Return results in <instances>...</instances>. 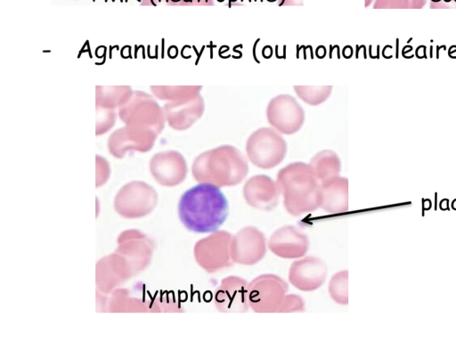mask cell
Returning a JSON list of instances; mask_svg holds the SVG:
<instances>
[{
	"label": "cell",
	"mask_w": 456,
	"mask_h": 342,
	"mask_svg": "<svg viewBox=\"0 0 456 342\" xmlns=\"http://www.w3.org/2000/svg\"><path fill=\"white\" fill-rule=\"evenodd\" d=\"M229 206L220 188L208 183L185 191L178 203V216L188 230L206 233L213 232L224 223Z\"/></svg>",
	"instance_id": "6da1fadb"
},
{
	"label": "cell",
	"mask_w": 456,
	"mask_h": 342,
	"mask_svg": "<svg viewBox=\"0 0 456 342\" xmlns=\"http://www.w3.org/2000/svg\"><path fill=\"white\" fill-rule=\"evenodd\" d=\"M276 182L290 215L297 216L320 208V182L310 164L297 161L285 166Z\"/></svg>",
	"instance_id": "7a4b0ae2"
},
{
	"label": "cell",
	"mask_w": 456,
	"mask_h": 342,
	"mask_svg": "<svg viewBox=\"0 0 456 342\" xmlns=\"http://www.w3.org/2000/svg\"><path fill=\"white\" fill-rule=\"evenodd\" d=\"M248 173L246 157L236 147L224 144L199 155L192 165V174L200 183L218 187L234 186Z\"/></svg>",
	"instance_id": "3957f363"
},
{
	"label": "cell",
	"mask_w": 456,
	"mask_h": 342,
	"mask_svg": "<svg viewBox=\"0 0 456 342\" xmlns=\"http://www.w3.org/2000/svg\"><path fill=\"white\" fill-rule=\"evenodd\" d=\"M280 132L273 127H260L246 142V154L256 167L270 169L280 165L286 157L288 145Z\"/></svg>",
	"instance_id": "277c9868"
},
{
	"label": "cell",
	"mask_w": 456,
	"mask_h": 342,
	"mask_svg": "<svg viewBox=\"0 0 456 342\" xmlns=\"http://www.w3.org/2000/svg\"><path fill=\"white\" fill-rule=\"evenodd\" d=\"M287 291L288 284L280 276L261 274L248 282L249 307L256 313H278Z\"/></svg>",
	"instance_id": "5b68a950"
},
{
	"label": "cell",
	"mask_w": 456,
	"mask_h": 342,
	"mask_svg": "<svg viewBox=\"0 0 456 342\" xmlns=\"http://www.w3.org/2000/svg\"><path fill=\"white\" fill-rule=\"evenodd\" d=\"M266 118L272 127L282 134L290 135L303 126L305 110L294 96L282 94L270 100Z\"/></svg>",
	"instance_id": "8992f818"
},
{
	"label": "cell",
	"mask_w": 456,
	"mask_h": 342,
	"mask_svg": "<svg viewBox=\"0 0 456 342\" xmlns=\"http://www.w3.org/2000/svg\"><path fill=\"white\" fill-rule=\"evenodd\" d=\"M232 235L220 230L199 240L194 255L198 264L209 273H215L232 265L230 245Z\"/></svg>",
	"instance_id": "52a82bcc"
},
{
	"label": "cell",
	"mask_w": 456,
	"mask_h": 342,
	"mask_svg": "<svg viewBox=\"0 0 456 342\" xmlns=\"http://www.w3.org/2000/svg\"><path fill=\"white\" fill-rule=\"evenodd\" d=\"M231 257L233 263L252 265L263 259L266 253V239L255 226H246L231 239Z\"/></svg>",
	"instance_id": "ba28073f"
},
{
	"label": "cell",
	"mask_w": 456,
	"mask_h": 342,
	"mask_svg": "<svg viewBox=\"0 0 456 342\" xmlns=\"http://www.w3.org/2000/svg\"><path fill=\"white\" fill-rule=\"evenodd\" d=\"M327 265L321 258L308 256L294 261L289 271L291 285L302 291H314L325 281Z\"/></svg>",
	"instance_id": "9c48e42d"
},
{
	"label": "cell",
	"mask_w": 456,
	"mask_h": 342,
	"mask_svg": "<svg viewBox=\"0 0 456 342\" xmlns=\"http://www.w3.org/2000/svg\"><path fill=\"white\" fill-rule=\"evenodd\" d=\"M248 283L241 277L231 275L222 280L216 290L214 302L223 313H244L249 308Z\"/></svg>",
	"instance_id": "30bf717a"
},
{
	"label": "cell",
	"mask_w": 456,
	"mask_h": 342,
	"mask_svg": "<svg viewBox=\"0 0 456 342\" xmlns=\"http://www.w3.org/2000/svg\"><path fill=\"white\" fill-rule=\"evenodd\" d=\"M242 192L250 207L267 211L277 207L281 195L277 182L266 175H256L248 178Z\"/></svg>",
	"instance_id": "8fae6325"
},
{
	"label": "cell",
	"mask_w": 456,
	"mask_h": 342,
	"mask_svg": "<svg viewBox=\"0 0 456 342\" xmlns=\"http://www.w3.org/2000/svg\"><path fill=\"white\" fill-rule=\"evenodd\" d=\"M269 249L277 256L292 259L305 255L309 248L306 234L293 225H285L276 230L268 240Z\"/></svg>",
	"instance_id": "7c38bea8"
},
{
	"label": "cell",
	"mask_w": 456,
	"mask_h": 342,
	"mask_svg": "<svg viewBox=\"0 0 456 342\" xmlns=\"http://www.w3.org/2000/svg\"><path fill=\"white\" fill-rule=\"evenodd\" d=\"M320 208L330 214L348 210V180L336 176L320 183Z\"/></svg>",
	"instance_id": "4fadbf2b"
},
{
	"label": "cell",
	"mask_w": 456,
	"mask_h": 342,
	"mask_svg": "<svg viewBox=\"0 0 456 342\" xmlns=\"http://www.w3.org/2000/svg\"><path fill=\"white\" fill-rule=\"evenodd\" d=\"M320 183L339 175L341 162L338 155L331 150L317 152L309 163Z\"/></svg>",
	"instance_id": "5bb4252c"
},
{
	"label": "cell",
	"mask_w": 456,
	"mask_h": 342,
	"mask_svg": "<svg viewBox=\"0 0 456 342\" xmlns=\"http://www.w3.org/2000/svg\"><path fill=\"white\" fill-rule=\"evenodd\" d=\"M332 86H294L297 95L305 103L316 106L330 96Z\"/></svg>",
	"instance_id": "9a60e30c"
},
{
	"label": "cell",
	"mask_w": 456,
	"mask_h": 342,
	"mask_svg": "<svg viewBox=\"0 0 456 342\" xmlns=\"http://www.w3.org/2000/svg\"><path fill=\"white\" fill-rule=\"evenodd\" d=\"M330 297L338 304H348V272L346 270L336 273L329 282Z\"/></svg>",
	"instance_id": "2e32d148"
},
{
	"label": "cell",
	"mask_w": 456,
	"mask_h": 342,
	"mask_svg": "<svg viewBox=\"0 0 456 342\" xmlns=\"http://www.w3.org/2000/svg\"><path fill=\"white\" fill-rule=\"evenodd\" d=\"M305 311L303 298L295 294H286L278 313H300Z\"/></svg>",
	"instance_id": "e0dca14e"
},
{
	"label": "cell",
	"mask_w": 456,
	"mask_h": 342,
	"mask_svg": "<svg viewBox=\"0 0 456 342\" xmlns=\"http://www.w3.org/2000/svg\"><path fill=\"white\" fill-rule=\"evenodd\" d=\"M374 9L385 8H410L409 0H376L373 4Z\"/></svg>",
	"instance_id": "ac0fdd59"
},
{
	"label": "cell",
	"mask_w": 456,
	"mask_h": 342,
	"mask_svg": "<svg viewBox=\"0 0 456 342\" xmlns=\"http://www.w3.org/2000/svg\"><path fill=\"white\" fill-rule=\"evenodd\" d=\"M431 9H456V0H430Z\"/></svg>",
	"instance_id": "d6986e66"
},
{
	"label": "cell",
	"mask_w": 456,
	"mask_h": 342,
	"mask_svg": "<svg viewBox=\"0 0 456 342\" xmlns=\"http://www.w3.org/2000/svg\"><path fill=\"white\" fill-rule=\"evenodd\" d=\"M184 4L213 5L214 0H183Z\"/></svg>",
	"instance_id": "ffe728a7"
},
{
	"label": "cell",
	"mask_w": 456,
	"mask_h": 342,
	"mask_svg": "<svg viewBox=\"0 0 456 342\" xmlns=\"http://www.w3.org/2000/svg\"><path fill=\"white\" fill-rule=\"evenodd\" d=\"M428 0H409L411 9H421L425 6Z\"/></svg>",
	"instance_id": "44dd1931"
},
{
	"label": "cell",
	"mask_w": 456,
	"mask_h": 342,
	"mask_svg": "<svg viewBox=\"0 0 456 342\" xmlns=\"http://www.w3.org/2000/svg\"><path fill=\"white\" fill-rule=\"evenodd\" d=\"M279 5H303V0H278Z\"/></svg>",
	"instance_id": "7402d4cb"
},
{
	"label": "cell",
	"mask_w": 456,
	"mask_h": 342,
	"mask_svg": "<svg viewBox=\"0 0 456 342\" xmlns=\"http://www.w3.org/2000/svg\"><path fill=\"white\" fill-rule=\"evenodd\" d=\"M372 0H365V6H369L371 4Z\"/></svg>",
	"instance_id": "603a6c76"
},
{
	"label": "cell",
	"mask_w": 456,
	"mask_h": 342,
	"mask_svg": "<svg viewBox=\"0 0 456 342\" xmlns=\"http://www.w3.org/2000/svg\"><path fill=\"white\" fill-rule=\"evenodd\" d=\"M248 1H256V0H248Z\"/></svg>",
	"instance_id": "cb8c5ba5"
}]
</instances>
